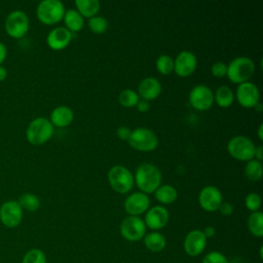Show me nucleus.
Wrapping results in <instances>:
<instances>
[{
    "label": "nucleus",
    "instance_id": "nucleus-1",
    "mask_svg": "<svg viewBox=\"0 0 263 263\" xmlns=\"http://www.w3.org/2000/svg\"><path fill=\"white\" fill-rule=\"evenodd\" d=\"M134 180L141 192L149 194L154 193L160 186L162 175L156 165L152 163H142L137 167Z\"/></svg>",
    "mask_w": 263,
    "mask_h": 263
},
{
    "label": "nucleus",
    "instance_id": "nucleus-2",
    "mask_svg": "<svg viewBox=\"0 0 263 263\" xmlns=\"http://www.w3.org/2000/svg\"><path fill=\"white\" fill-rule=\"evenodd\" d=\"M54 126L49 119L45 117H37L33 119L26 130V138L32 145H42L52 137Z\"/></svg>",
    "mask_w": 263,
    "mask_h": 263
},
{
    "label": "nucleus",
    "instance_id": "nucleus-3",
    "mask_svg": "<svg viewBox=\"0 0 263 263\" xmlns=\"http://www.w3.org/2000/svg\"><path fill=\"white\" fill-rule=\"evenodd\" d=\"M255 73L254 62L247 57H237L227 65L228 79L236 84L249 81Z\"/></svg>",
    "mask_w": 263,
    "mask_h": 263
},
{
    "label": "nucleus",
    "instance_id": "nucleus-4",
    "mask_svg": "<svg viewBox=\"0 0 263 263\" xmlns=\"http://www.w3.org/2000/svg\"><path fill=\"white\" fill-rule=\"evenodd\" d=\"M65 6L60 0H43L36 8L37 18L44 25H54L63 20Z\"/></svg>",
    "mask_w": 263,
    "mask_h": 263
},
{
    "label": "nucleus",
    "instance_id": "nucleus-5",
    "mask_svg": "<svg viewBox=\"0 0 263 263\" xmlns=\"http://www.w3.org/2000/svg\"><path fill=\"white\" fill-rule=\"evenodd\" d=\"M111 188L118 193L129 192L135 184L134 176L130 171L120 164L112 166L107 175Z\"/></svg>",
    "mask_w": 263,
    "mask_h": 263
},
{
    "label": "nucleus",
    "instance_id": "nucleus-6",
    "mask_svg": "<svg viewBox=\"0 0 263 263\" xmlns=\"http://www.w3.org/2000/svg\"><path fill=\"white\" fill-rule=\"evenodd\" d=\"M256 146L253 141L246 136H235L227 143V151L231 157L239 161L254 159Z\"/></svg>",
    "mask_w": 263,
    "mask_h": 263
},
{
    "label": "nucleus",
    "instance_id": "nucleus-7",
    "mask_svg": "<svg viewBox=\"0 0 263 263\" xmlns=\"http://www.w3.org/2000/svg\"><path fill=\"white\" fill-rule=\"evenodd\" d=\"M30 22L23 10H13L8 13L4 22V29L8 36L14 39L23 38L29 31Z\"/></svg>",
    "mask_w": 263,
    "mask_h": 263
},
{
    "label": "nucleus",
    "instance_id": "nucleus-8",
    "mask_svg": "<svg viewBox=\"0 0 263 263\" xmlns=\"http://www.w3.org/2000/svg\"><path fill=\"white\" fill-rule=\"evenodd\" d=\"M127 142L132 148L142 152L153 151L158 146L156 135L147 127H137L133 129Z\"/></svg>",
    "mask_w": 263,
    "mask_h": 263
},
{
    "label": "nucleus",
    "instance_id": "nucleus-9",
    "mask_svg": "<svg viewBox=\"0 0 263 263\" xmlns=\"http://www.w3.org/2000/svg\"><path fill=\"white\" fill-rule=\"evenodd\" d=\"M146 225L142 218L138 216H128L120 224V234L128 241H138L146 234Z\"/></svg>",
    "mask_w": 263,
    "mask_h": 263
},
{
    "label": "nucleus",
    "instance_id": "nucleus-10",
    "mask_svg": "<svg viewBox=\"0 0 263 263\" xmlns=\"http://www.w3.org/2000/svg\"><path fill=\"white\" fill-rule=\"evenodd\" d=\"M24 211L17 200L4 201L0 206V222L7 228L17 227L23 220Z\"/></svg>",
    "mask_w": 263,
    "mask_h": 263
},
{
    "label": "nucleus",
    "instance_id": "nucleus-11",
    "mask_svg": "<svg viewBox=\"0 0 263 263\" xmlns=\"http://www.w3.org/2000/svg\"><path fill=\"white\" fill-rule=\"evenodd\" d=\"M189 103L197 111L209 110L214 104V92L206 85H195L189 92Z\"/></svg>",
    "mask_w": 263,
    "mask_h": 263
},
{
    "label": "nucleus",
    "instance_id": "nucleus-12",
    "mask_svg": "<svg viewBox=\"0 0 263 263\" xmlns=\"http://www.w3.org/2000/svg\"><path fill=\"white\" fill-rule=\"evenodd\" d=\"M235 96L238 104L245 108H254L260 100L258 87L250 81L238 84Z\"/></svg>",
    "mask_w": 263,
    "mask_h": 263
},
{
    "label": "nucleus",
    "instance_id": "nucleus-13",
    "mask_svg": "<svg viewBox=\"0 0 263 263\" xmlns=\"http://www.w3.org/2000/svg\"><path fill=\"white\" fill-rule=\"evenodd\" d=\"M198 202L202 210L206 212H215L218 211L220 204L223 202V196L217 187L210 185L200 190Z\"/></svg>",
    "mask_w": 263,
    "mask_h": 263
},
{
    "label": "nucleus",
    "instance_id": "nucleus-14",
    "mask_svg": "<svg viewBox=\"0 0 263 263\" xmlns=\"http://www.w3.org/2000/svg\"><path fill=\"white\" fill-rule=\"evenodd\" d=\"M185 253L190 257H196L200 255L206 247V237L202 230L193 229L189 231L183 242Z\"/></svg>",
    "mask_w": 263,
    "mask_h": 263
},
{
    "label": "nucleus",
    "instance_id": "nucleus-15",
    "mask_svg": "<svg viewBox=\"0 0 263 263\" xmlns=\"http://www.w3.org/2000/svg\"><path fill=\"white\" fill-rule=\"evenodd\" d=\"M123 206L129 216L139 217L141 214H144L148 211L150 206V198L147 194L141 191L134 192L125 198Z\"/></svg>",
    "mask_w": 263,
    "mask_h": 263
},
{
    "label": "nucleus",
    "instance_id": "nucleus-16",
    "mask_svg": "<svg viewBox=\"0 0 263 263\" xmlns=\"http://www.w3.org/2000/svg\"><path fill=\"white\" fill-rule=\"evenodd\" d=\"M197 67V59L195 54L188 50L178 53L174 60V71L180 77L190 76Z\"/></svg>",
    "mask_w": 263,
    "mask_h": 263
},
{
    "label": "nucleus",
    "instance_id": "nucleus-17",
    "mask_svg": "<svg viewBox=\"0 0 263 263\" xmlns=\"http://www.w3.org/2000/svg\"><path fill=\"white\" fill-rule=\"evenodd\" d=\"M170 219L167 210L162 205H155L149 208L145 215V225L152 230H159L163 228Z\"/></svg>",
    "mask_w": 263,
    "mask_h": 263
},
{
    "label": "nucleus",
    "instance_id": "nucleus-18",
    "mask_svg": "<svg viewBox=\"0 0 263 263\" xmlns=\"http://www.w3.org/2000/svg\"><path fill=\"white\" fill-rule=\"evenodd\" d=\"M72 39V33L65 27H57L52 29L47 37L46 43L53 50H62L69 45Z\"/></svg>",
    "mask_w": 263,
    "mask_h": 263
},
{
    "label": "nucleus",
    "instance_id": "nucleus-19",
    "mask_svg": "<svg viewBox=\"0 0 263 263\" xmlns=\"http://www.w3.org/2000/svg\"><path fill=\"white\" fill-rule=\"evenodd\" d=\"M161 92V84L158 79L154 77L144 78L138 86V95L141 99L152 101L156 99Z\"/></svg>",
    "mask_w": 263,
    "mask_h": 263
},
{
    "label": "nucleus",
    "instance_id": "nucleus-20",
    "mask_svg": "<svg viewBox=\"0 0 263 263\" xmlns=\"http://www.w3.org/2000/svg\"><path fill=\"white\" fill-rule=\"evenodd\" d=\"M74 119V113L72 109L68 106H58L55 107L49 117V121L53 126L57 127H66L71 124Z\"/></svg>",
    "mask_w": 263,
    "mask_h": 263
},
{
    "label": "nucleus",
    "instance_id": "nucleus-21",
    "mask_svg": "<svg viewBox=\"0 0 263 263\" xmlns=\"http://www.w3.org/2000/svg\"><path fill=\"white\" fill-rule=\"evenodd\" d=\"M143 238L145 247L152 253H159L163 251L166 246V239L164 235L157 231L146 233Z\"/></svg>",
    "mask_w": 263,
    "mask_h": 263
},
{
    "label": "nucleus",
    "instance_id": "nucleus-22",
    "mask_svg": "<svg viewBox=\"0 0 263 263\" xmlns=\"http://www.w3.org/2000/svg\"><path fill=\"white\" fill-rule=\"evenodd\" d=\"M63 20L66 25L65 28L68 29L71 33L80 31L84 26V18L76 9L66 10Z\"/></svg>",
    "mask_w": 263,
    "mask_h": 263
},
{
    "label": "nucleus",
    "instance_id": "nucleus-23",
    "mask_svg": "<svg viewBox=\"0 0 263 263\" xmlns=\"http://www.w3.org/2000/svg\"><path fill=\"white\" fill-rule=\"evenodd\" d=\"M154 196H155V199L158 200L160 203L170 204L177 199L178 192L174 186L170 184H164V185H160L154 191Z\"/></svg>",
    "mask_w": 263,
    "mask_h": 263
},
{
    "label": "nucleus",
    "instance_id": "nucleus-24",
    "mask_svg": "<svg viewBox=\"0 0 263 263\" xmlns=\"http://www.w3.org/2000/svg\"><path fill=\"white\" fill-rule=\"evenodd\" d=\"M75 5L77 8L76 10L86 18H90L97 15L101 7V4L98 0H76Z\"/></svg>",
    "mask_w": 263,
    "mask_h": 263
},
{
    "label": "nucleus",
    "instance_id": "nucleus-25",
    "mask_svg": "<svg viewBox=\"0 0 263 263\" xmlns=\"http://www.w3.org/2000/svg\"><path fill=\"white\" fill-rule=\"evenodd\" d=\"M214 101L219 107L228 108L234 101V93L229 86L221 85L215 91Z\"/></svg>",
    "mask_w": 263,
    "mask_h": 263
},
{
    "label": "nucleus",
    "instance_id": "nucleus-26",
    "mask_svg": "<svg viewBox=\"0 0 263 263\" xmlns=\"http://www.w3.org/2000/svg\"><path fill=\"white\" fill-rule=\"evenodd\" d=\"M249 231L256 237L263 236V214L260 211L253 212L249 215L247 221Z\"/></svg>",
    "mask_w": 263,
    "mask_h": 263
},
{
    "label": "nucleus",
    "instance_id": "nucleus-27",
    "mask_svg": "<svg viewBox=\"0 0 263 263\" xmlns=\"http://www.w3.org/2000/svg\"><path fill=\"white\" fill-rule=\"evenodd\" d=\"M245 175L250 181H259L263 175V166L261 161L256 159L249 160L245 166Z\"/></svg>",
    "mask_w": 263,
    "mask_h": 263
},
{
    "label": "nucleus",
    "instance_id": "nucleus-28",
    "mask_svg": "<svg viewBox=\"0 0 263 263\" xmlns=\"http://www.w3.org/2000/svg\"><path fill=\"white\" fill-rule=\"evenodd\" d=\"M21 208L28 212H35L40 208V199L33 193H24L17 199Z\"/></svg>",
    "mask_w": 263,
    "mask_h": 263
},
{
    "label": "nucleus",
    "instance_id": "nucleus-29",
    "mask_svg": "<svg viewBox=\"0 0 263 263\" xmlns=\"http://www.w3.org/2000/svg\"><path fill=\"white\" fill-rule=\"evenodd\" d=\"M139 100H140V97H139L138 92L133 89H129V88L123 89L118 96L119 104L125 108L136 107Z\"/></svg>",
    "mask_w": 263,
    "mask_h": 263
},
{
    "label": "nucleus",
    "instance_id": "nucleus-30",
    "mask_svg": "<svg viewBox=\"0 0 263 263\" xmlns=\"http://www.w3.org/2000/svg\"><path fill=\"white\" fill-rule=\"evenodd\" d=\"M156 69L162 75H168L174 71V60L168 54H160L156 59Z\"/></svg>",
    "mask_w": 263,
    "mask_h": 263
},
{
    "label": "nucleus",
    "instance_id": "nucleus-31",
    "mask_svg": "<svg viewBox=\"0 0 263 263\" xmlns=\"http://www.w3.org/2000/svg\"><path fill=\"white\" fill-rule=\"evenodd\" d=\"M22 263H47L45 253L37 248L26 252L22 259Z\"/></svg>",
    "mask_w": 263,
    "mask_h": 263
},
{
    "label": "nucleus",
    "instance_id": "nucleus-32",
    "mask_svg": "<svg viewBox=\"0 0 263 263\" xmlns=\"http://www.w3.org/2000/svg\"><path fill=\"white\" fill-rule=\"evenodd\" d=\"M88 28L96 34H103L108 29V22L104 16L95 15L88 20Z\"/></svg>",
    "mask_w": 263,
    "mask_h": 263
},
{
    "label": "nucleus",
    "instance_id": "nucleus-33",
    "mask_svg": "<svg viewBox=\"0 0 263 263\" xmlns=\"http://www.w3.org/2000/svg\"><path fill=\"white\" fill-rule=\"evenodd\" d=\"M261 204H262L261 196L256 192L249 193L245 198V205L252 213L259 211V209L261 208Z\"/></svg>",
    "mask_w": 263,
    "mask_h": 263
},
{
    "label": "nucleus",
    "instance_id": "nucleus-34",
    "mask_svg": "<svg viewBox=\"0 0 263 263\" xmlns=\"http://www.w3.org/2000/svg\"><path fill=\"white\" fill-rule=\"evenodd\" d=\"M201 263H229V261L222 253L218 251H212L203 257Z\"/></svg>",
    "mask_w": 263,
    "mask_h": 263
},
{
    "label": "nucleus",
    "instance_id": "nucleus-35",
    "mask_svg": "<svg viewBox=\"0 0 263 263\" xmlns=\"http://www.w3.org/2000/svg\"><path fill=\"white\" fill-rule=\"evenodd\" d=\"M211 73L218 78L225 77L227 74V65L223 62H216L211 67Z\"/></svg>",
    "mask_w": 263,
    "mask_h": 263
},
{
    "label": "nucleus",
    "instance_id": "nucleus-36",
    "mask_svg": "<svg viewBox=\"0 0 263 263\" xmlns=\"http://www.w3.org/2000/svg\"><path fill=\"white\" fill-rule=\"evenodd\" d=\"M116 135L120 140L128 141V139L132 135V129L127 126H119L116 130Z\"/></svg>",
    "mask_w": 263,
    "mask_h": 263
},
{
    "label": "nucleus",
    "instance_id": "nucleus-37",
    "mask_svg": "<svg viewBox=\"0 0 263 263\" xmlns=\"http://www.w3.org/2000/svg\"><path fill=\"white\" fill-rule=\"evenodd\" d=\"M218 211H220V213L223 216H230L233 213V205L230 202H222L218 209Z\"/></svg>",
    "mask_w": 263,
    "mask_h": 263
},
{
    "label": "nucleus",
    "instance_id": "nucleus-38",
    "mask_svg": "<svg viewBox=\"0 0 263 263\" xmlns=\"http://www.w3.org/2000/svg\"><path fill=\"white\" fill-rule=\"evenodd\" d=\"M136 107H137L138 111H140V112H143V113H144V112H147V111L149 110L150 104H149V102H148V101L143 100V99H140V100H139V102L137 103Z\"/></svg>",
    "mask_w": 263,
    "mask_h": 263
},
{
    "label": "nucleus",
    "instance_id": "nucleus-39",
    "mask_svg": "<svg viewBox=\"0 0 263 263\" xmlns=\"http://www.w3.org/2000/svg\"><path fill=\"white\" fill-rule=\"evenodd\" d=\"M202 232H203L204 236H205L206 239H208V238L213 237V236L216 234V229H215V227H213V226H206V227L202 230Z\"/></svg>",
    "mask_w": 263,
    "mask_h": 263
},
{
    "label": "nucleus",
    "instance_id": "nucleus-40",
    "mask_svg": "<svg viewBox=\"0 0 263 263\" xmlns=\"http://www.w3.org/2000/svg\"><path fill=\"white\" fill-rule=\"evenodd\" d=\"M7 57V48L6 46L4 45V43H2L0 41V66L2 65V63L5 61Z\"/></svg>",
    "mask_w": 263,
    "mask_h": 263
},
{
    "label": "nucleus",
    "instance_id": "nucleus-41",
    "mask_svg": "<svg viewBox=\"0 0 263 263\" xmlns=\"http://www.w3.org/2000/svg\"><path fill=\"white\" fill-rule=\"evenodd\" d=\"M254 159L261 161L263 159V147L262 146H258L255 149V154H254Z\"/></svg>",
    "mask_w": 263,
    "mask_h": 263
},
{
    "label": "nucleus",
    "instance_id": "nucleus-42",
    "mask_svg": "<svg viewBox=\"0 0 263 263\" xmlns=\"http://www.w3.org/2000/svg\"><path fill=\"white\" fill-rule=\"evenodd\" d=\"M6 77H7V71H6V69H5L4 67L0 66V82L3 81V80H5Z\"/></svg>",
    "mask_w": 263,
    "mask_h": 263
},
{
    "label": "nucleus",
    "instance_id": "nucleus-43",
    "mask_svg": "<svg viewBox=\"0 0 263 263\" xmlns=\"http://www.w3.org/2000/svg\"><path fill=\"white\" fill-rule=\"evenodd\" d=\"M257 133H258V138L262 141L263 140V124L262 123L259 125Z\"/></svg>",
    "mask_w": 263,
    "mask_h": 263
},
{
    "label": "nucleus",
    "instance_id": "nucleus-44",
    "mask_svg": "<svg viewBox=\"0 0 263 263\" xmlns=\"http://www.w3.org/2000/svg\"><path fill=\"white\" fill-rule=\"evenodd\" d=\"M254 109L257 111V112H261L262 110H263V107H262V104L259 102V103H257L256 105H255V107H254Z\"/></svg>",
    "mask_w": 263,
    "mask_h": 263
},
{
    "label": "nucleus",
    "instance_id": "nucleus-45",
    "mask_svg": "<svg viewBox=\"0 0 263 263\" xmlns=\"http://www.w3.org/2000/svg\"><path fill=\"white\" fill-rule=\"evenodd\" d=\"M262 251H263V247L261 246V247H260V258H263V255H262Z\"/></svg>",
    "mask_w": 263,
    "mask_h": 263
}]
</instances>
